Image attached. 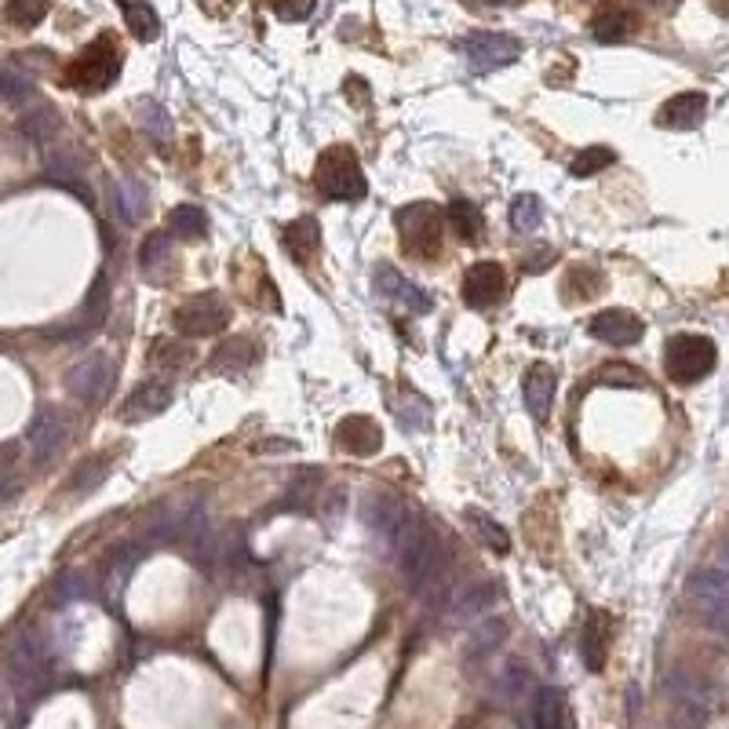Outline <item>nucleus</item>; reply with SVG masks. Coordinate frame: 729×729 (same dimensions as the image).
<instances>
[{
	"instance_id": "1a4fd4ad",
	"label": "nucleus",
	"mask_w": 729,
	"mask_h": 729,
	"mask_svg": "<svg viewBox=\"0 0 729 729\" xmlns=\"http://www.w3.org/2000/svg\"><path fill=\"white\" fill-rule=\"evenodd\" d=\"M412 515H416V510H412L405 499L395 496V493H368L365 504H362L365 529L376 532V537L387 540V543H395L401 537V529L409 526Z\"/></svg>"
},
{
	"instance_id": "c85d7f7f",
	"label": "nucleus",
	"mask_w": 729,
	"mask_h": 729,
	"mask_svg": "<svg viewBox=\"0 0 729 729\" xmlns=\"http://www.w3.org/2000/svg\"><path fill=\"white\" fill-rule=\"evenodd\" d=\"M139 562H143V543H117V551L110 554V569H106V595L121 598L128 576L136 573Z\"/></svg>"
},
{
	"instance_id": "2f4dec72",
	"label": "nucleus",
	"mask_w": 729,
	"mask_h": 729,
	"mask_svg": "<svg viewBox=\"0 0 729 729\" xmlns=\"http://www.w3.org/2000/svg\"><path fill=\"white\" fill-rule=\"evenodd\" d=\"M463 518L471 521L474 537L482 540L489 551H496V554H507V551H510V537H507V529L499 526V521H496L493 515H485V510L471 507V510H463Z\"/></svg>"
},
{
	"instance_id": "0eeeda50",
	"label": "nucleus",
	"mask_w": 729,
	"mask_h": 729,
	"mask_svg": "<svg viewBox=\"0 0 729 729\" xmlns=\"http://www.w3.org/2000/svg\"><path fill=\"white\" fill-rule=\"evenodd\" d=\"M114 379H117L114 357L110 354H89L67 373V387L81 405H103L114 390Z\"/></svg>"
},
{
	"instance_id": "7ed1b4c3",
	"label": "nucleus",
	"mask_w": 729,
	"mask_h": 729,
	"mask_svg": "<svg viewBox=\"0 0 729 729\" xmlns=\"http://www.w3.org/2000/svg\"><path fill=\"white\" fill-rule=\"evenodd\" d=\"M718 365V346L712 336H696V332H679L671 336L668 346H663V368L674 384H701L704 376H712Z\"/></svg>"
},
{
	"instance_id": "c9c22d12",
	"label": "nucleus",
	"mask_w": 729,
	"mask_h": 729,
	"mask_svg": "<svg viewBox=\"0 0 729 729\" xmlns=\"http://www.w3.org/2000/svg\"><path fill=\"white\" fill-rule=\"evenodd\" d=\"M168 231L183 237V242H198V237L209 234V220H204V212L193 209V204H179V209H172L168 215Z\"/></svg>"
},
{
	"instance_id": "f8f14e48",
	"label": "nucleus",
	"mask_w": 729,
	"mask_h": 729,
	"mask_svg": "<svg viewBox=\"0 0 729 729\" xmlns=\"http://www.w3.org/2000/svg\"><path fill=\"white\" fill-rule=\"evenodd\" d=\"M460 292H463V303L471 310H489L507 292V270L499 267L496 259H482V263L467 267Z\"/></svg>"
},
{
	"instance_id": "7c9ffc66",
	"label": "nucleus",
	"mask_w": 729,
	"mask_h": 729,
	"mask_svg": "<svg viewBox=\"0 0 729 729\" xmlns=\"http://www.w3.org/2000/svg\"><path fill=\"white\" fill-rule=\"evenodd\" d=\"M507 638V624L504 620H485V624H478V627H471V635H467V642H463V657L467 660H478V657H489L499 642Z\"/></svg>"
},
{
	"instance_id": "f3484780",
	"label": "nucleus",
	"mask_w": 729,
	"mask_h": 729,
	"mask_svg": "<svg viewBox=\"0 0 729 729\" xmlns=\"http://www.w3.org/2000/svg\"><path fill=\"white\" fill-rule=\"evenodd\" d=\"M336 445H340L343 452L357 456V460H368V456L379 452V445H384V427L365 416V412H354V416H346L340 427H336Z\"/></svg>"
},
{
	"instance_id": "ddd939ff",
	"label": "nucleus",
	"mask_w": 729,
	"mask_h": 729,
	"mask_svg": "<svg viewBox=\"0 0 729 729\" xmlns=\"http://www.w3.org/2000/svg\"><path fill=\"white\" fill-rule=\"evenodd\" d=\"M693 598L701 605V613L707 616V624L722 631L729 616V576L722 565H707V569L693 576Z\"/></svg>"
},
{
	"instance_id": "a18cd8bd",
	"label": "nucleus",
	"mask_w": 729,
	"mask_h": 729,
	"mask_svg": "<svg viewBox=\"0 0 729 729\" xmlns=\"http://www.w3.org/2000/svg\"><path fill=\"white\" fill-rule=\"evenodd\" d=\"M318 0H274V15L281 23H307Z\"/></svg>"
},
{
	"instance_id": "de8ad7c7",
	"label": "nucleus",
	"mask_w": 729,
	"mask_h": 729,
	"mask_svg": "<svg viewBox=\"0 0 729 729\" xmlns=\"http://www.w3.org/2000/svg\"><path fill=\"white\" fill-rule=\"evenodd\" d=\"M12 715V690H8V682H0V722Z\"/></svg>"
},
{
	"instance_id": "a878e982",
	"label": "nucleus",
	"mask_w": 729,
	"mask_h": 729,
	"mask_svg": "<svg viewBox=\"0 0 729 729\" xmlns=\"http://www.w3.org/2000/svg\"><path fill=\"white\" fill-rule=\"evenodd\" d=\"M256 357H259L256 343L245 340V336H234V340H226V343L215 346L209 368L215 376H237V373H245V368H252Z\"/></svg>"
},
{
	"instance_id": "473e14b6",
	"label": "nucleus",
	"mask_w": 729,
	"mask_h": 729,
	"mask_svg": "<svg viewBox=\"0 0 729 729\" xmlns=\"http://www.w3.org/2000/svg\"><path fill=\"white\" fill-rule=\"evenodd\" d=\"M168 256H172V242L165 231H154L146 234L143 248H139V267H143V278H154L161 281V270L168 267Z\"/></svg>"
},
{
	"instance_id": "6ab92c4d",
	"label": "nucleus",
	"mask_w": 729,
	"mask_h": 729,
	"mask_svg": "<svg viewBox=\"0 0 729 729\" xmlns=\"http://www.w3.org/2000/svg\"><path fill=\"white\" fill-rule=\"evenodd\" d=\"M496 602H499V584H493V580L471 584L452 595L449 620L452 624H474V620H482L485 613H493Z\"/></svg>"
},
{
	"instance_id": "9d476101",
	"label": "nucleus",
	"mask_w": 729,
	"mask_h": 729,
	"mask_svg": "<svg viewBox=\"0 0 729 729\" xmlns=\"http://www.w3.org/2000/svg\"><path fill=\"white\" fill-rule=\"evenodd\" d=\"M8 671H12L19 690H34V685H40V679H45L48 652L34 627L19 631V638L12 642V649H8Z\"/></svg>"
},
{
	"instance_id": "09e8293b",
	"label": "nucleus",
	"mask_w": 729,
	"mask_h": 729,
	"mask_svg": "<svg viewBox=\"0 0 729 729\" xmlns=\"http://www.w3.org/2000/svg\"><path fill=\"white\" fill-rule=\"evenodd\" d=\"M548 259H551V252H540V256H532V259H526V270H529V274H540V270L548 267Z\"/></svg>"
},
{
	"instance_id": "20e7f679",
	"label": "nucleus",
	"mask_w": 729,
	"mask_h": 729,
	"mask_svg": "<svg viewBox=\"0 0 729 729\" xmlns=\"http://www.w3.org/2000/svg\"><path fill=\"white\" fill-rule=\"evenodd\" d=\"M121 78V48L114 45L110 34H103L67 67V84L84 95H99Z\"/></svg>"
},
{
	"instance_id": "58836bf2",
	"label": "nucleus",
	"mask_w": 729,
	"mask_h": 729,
	"mask_svg": "<svg viewBox=\"0 0 729 729\" xmlns=\"http://www.w3.org/2000/svg\"><path fill=\"white\" fill-rule=\"evenodd\" d=\"M543 223V204L537 193H518L515 201H510V226H515L518 234H532L540 231Z\"/></svg>"
},
{
	"instance_id": "a19ab883",
	"label": "nucleus",
	"mask_w": 729,
	"mask_h": 729,
	"mask_svg": "<svg viewBox=\"0 0 729 729\" xmlns=\"http://www.w3.org/2000/svg\"><path fill=\"white\" fill-rule=\"evenodd\" d=\"M0 99L4 103H30L34 99V81L15 67H0Z\"/></svg>"
},
{
	"instance_id": "f03ea898",
	"label": "nucleus",
	"mask_w": 729,
	"mask_h": 729,
	"mask_svg": "<svg viewBox=\"0 0 729 729\" xmlns=\"http://www.w3.org/2000/svg\"><path fill=\"white\" fill-rule=\"evenodd\" d=\"M395 226L401 237V252L416 259H438L442 256V234H445V212L431 201H412L395 212Z\"/></svg>"
},
{
	"instance_id": "423d86ee",
	"label": "nucleus",
	"mask_w": 729,
	"mask_h": 729,
	"mask_svg": "<svg viewBox=\"0 0 729 729\" xmlns=\"http://www.w3.org/2000/svg\"><path fill=\"white\" fill-rule=\"evenodd\" d=\"M172 325H176L179 336H190V340L215 336L231 325V303H226L220 292H198V296H190L172 314Z\"/></svg>"
},
{
	"instance_id": "f704fd0d",
	"label": "nucleus",
	"mask_w": 729,
	"mask_h": 729,
	"mask_svg": "<svg viewBox=\"0 0 729 729\" xmlns=\"http://www.w3.org/2000/svg\"><path fill=\"white\" fill-rule=\"evenodd\" d=\"M136 117H139V125H143V132L154 139V143H161L165 146L168 139H172V117H168V110L161 103H154V99H139L136 103Z\"/></svg>"
},
{
	"instance_id": "72a5a7b5",
	"label": "nucleus",
	"mask_w": 729,
	"mask_h": 729,
	"mask_svg": "<svg viewBox=\"0 0 729 729\" xmlns=\"http://www.w3.org/2000/svg\"><path fill=\"white\" fill-rule=\"evenodd\" d=\"M19 132H23L30 143L45 146L59 132V114L51 110V106H37V110H30L23 121H19Z\"/></svg>"
},
{
	"instance_id": "79ce46f5",
	"label": "nucleus",
	"mask_w": 729,
	"mask_h": 729,
	"mask_svg": "<svg viewBox=\"0 0 729 729\" xmlns=\"http://www.w3.org/2000/svg\"><path fill=\"white\" fill-rule=\"evenodd\" d=\"M529 668L526 663H518V660H507L504 663V671H499V679H496V693L504 696V701H515V696H521L529 690Z\"/></svg>"
},
{
	"instance_id": "e433bc0d",
	"label": "nucleus",
	"mask_w": 729,
	"mask_h": 729,
	"mask_svg": "<svg viewBox=\"0 0 729 729\" xmlns=\"http://www.w3.org/2000/svg\"><path fill=\"white\" fill-rule=\"evenodd\" d=\"M117 198H121V212H125V223H139L150 204V193H146V183H139L136 176H125L117 179Z\"/></svg>"
},
{
	"instance_id": "4be33fe9",
	"label": "nucleus",
	"mask_w": 729,
	"mask_h": 729,
	"mask_svg": "<svg viewBox=\"0 0 729 729\" xmlns=\"http://www.w3.org/2000/svg\"><path fill=\"white\" fill-rule=\"evenodd\" d=\"M554 387H558V376L548 362H537L526 373V384H521V398H526V409L532 412V420H548Z\"/></svg>"
},
{
	"instance_id": "b1692460",
	"label": "nucleus",
	"mask_w": 729,
	"mask_h": 729,
	"mask_svg": "<svg viewBox=\"0 0 729 729\" xmlns=\"http://www.w3.org/2000/svg\"><path fill=\"white\" fill-rule=\"evenodd\" d=\"M285 252L296 259L299 267L314 263V256L321 252V226L314 215H303V220L285 226Z\"/></svg>"
},
{
	"instance_id": "9b49d317",
	"label": "nucleus",
	"mask_w": 729,
	"mask_h": 729,
	"mask_svg": "<svg viewBox=\"0 0 729 729\" xmlns=\"http://www.w3.org/2000/svg\"><path fill=\"white\" fill-rule=\"evenodd\" d=\"M30 460H34L37 467H48L56 456L67 449L70 442V423L62 412L56 409H40L34 423H30Z\"/></svg>"
},
{
	"instance_id": "4c0bfd02",
	"label": "nucleus",
	"mask_w": 729,
	"mask_h": 729,
	"mask_svg": "<svg viewBox=\"0 0 729 729\" xmlns=\"http://www.w3.org/2000/svg\"><path fill=\"white\" fill-rule=\"evenodd\" d=\"M616 161V154L609 146H584L580 154L569 161V176L573 179H591L598 172H605Z\"/></svg>"
},
{
	"instance_id": "393cba45",
	"label": "nucleus",
	"mask_w": 729,
	"mask_h": 729,
	"mask_svg": "<svg viewBox=\"0 0 729 729\" xmlns=\"http://www.w3.org/2000/svg\"><path fill=\"white\" fill-rule=\"evenodd\" d=\"M45 176L56 183V187L70 190L73 198H81L84 204H92V190L89 183H84L78 161H73L70 154H62V150H51V154L45 157Z\"/></svg>"
},
{
	"instance_id": "2eb2a0df",
	"label": "nucleus",
	"mask_w": 729,
	"mask_h": 729,
	"mask_svg": "<svg viewBox=\"0 0 729 729\" xmlns=\"http://www.w3.org/2000/svg\"><path fill=\"white\" fill-rule=\"evenodd\" d=\"M587 329H591L598 343H609V346H635V343H642V336H646L642 318H635L631 310H620V307L598 310Z\"/></svg>"
},
{
	"instance_id": "49530a36",
	"label": "nucleus",
	"mask_w": 729,
	"mask_h": 729,
	"mask_svg": "<svg viewBox=\"0 0 729 729\" xmlns=\"http://www.w3.org/2000/svg\"><path fill=\"white\" fill-rule=\"evenodd\" d=\"M598 379H613V384H624V387H646V376H638L635 368H624V365H613V368H602Z\"/></svg>"
},
{
	"instance_id": "c756f323",
	"label": "nucleus",
	"mask_w": 729,
	"mask_h": 729,
	"mask_svg": "<svg viewBox=\"0 0 729 729\" xmlns=\"http://www.w3.org/2000/svg\"><path fill=\"white\" fill-rule=\"evenodd\" d=\"M117 8H121L125 15V26L132 30L136 40H143V45H150V40L161 37V19L154 8L146 4V0H117Z\"/></svg>"
},
{
	"instance_id": "f257e3e1",
	"label": "nucleus",
	"mask_w": 729,
	"mask_h": 729,
	"mask_svg": "<svg viewBox=\"0 0 729 729\" xmlns=\"http://www.w3.org/2000/svg\"><path fill=\"white\" fill-rule=\"evenodd\" d=\"M314 187H318L325 201H362L368 193V179L354 146L336 143L325 150L318 165H314Z\"/></svg>"
},
{
	"instance_id": "4468645a",
	"label": "nucleus",
	"mask_w": 729,
	"mask_h": 729,
	"mask_svg": "<svg viewBox=\"0 0 729 729\" xmlns=\"http://www.w3.org/2000/svg\"><path fill=\"white\" fill-rule=\"evenodd\" d=\"M373 289H376V299L390 303V307L405 310V314H427L431 310V296L423 292L420 285H412L409 278H401L390 263H379L376 267V278H373Z\"/></svg>"
},
{
	"instance_id": "5701e85b",
	"label": "nucleus",
	"mask_w": 729,
	"mask_h": 729,
	"mask_svg": "<svg viewBox=\"0 0 729 729\" xmlns=\"http://www.w3.org/2000/svg\"><path fill=\"white\" fill-rule=\"evenodd\" d=\"M565 718H569L565 693L558 685H540L537 696H532V707H529L532 729H565Z\"/></svg>"
},
{
	"instance_id": "39448f33",
	"label": "nucleus",
	"mask_w": 729,
	"mask_h": 729,
	"mask_svg": "<svg viewBox=\"0 0 729 729\" xmlns=\"http://www.w3.org/2000/svg\"><path fill=\"white\" fill-rule=\"evenodd\" d=\"M395 551H398V565H401L405 584L423 587L427 576L434 573V565H438V532H434L420 515H412V521L395 540Z\"/></svg>"
},
{
	"instance_id": "bb28decb",
	"label": "nucleus",
	"mask_w": 729,
	"mask_h": 729,
	"mask_svg": "<svg viewBox=\"0 0 729 729\" xmlns=\"http://www.w3.org/2000/svg\"><path fill=\"white\" fill-rule=\"evenodd\" d=\"M442 212H445V220H449L452 234L460 237L463 245H478V242H482V234H485V215L478 212L471 201L456 198V201H449V209H442Z\"/></svg>"
},
{
	"instance_id": "37998d69",
	"label": "nucleus",
	"mask_w": 729,
	"mask_h": 729,
	"mask_svg": "<svg viewBox=\"0 0 729 729\" xmlns=\"http://www.w3.org/2000/svg\"><path fill=\"white\" fill-rule=\"evenodd\" d=\"M84 595H89V576H84L81 569L59 573L56 587H51V602H56V605H70V602H78V598H84Z\"/></svg>"
},
{
	"instance_id": "8fccbe9b",
	"label": "nucleus",
	"mask_w": 729,
	"mask_h": 729,
	"mask_svg": "<svg viewBox=\"0 0 729 729\" xmlns=\"http://www.w3.org/2000/svg\"><path fill=\"white\" fill-rule=\"evenodd\" d=\"M463 4H471V8H496L499 0H463Z\"/></svg>"
},
{
	"instance_id": "c03bdc74",
	"label": "nucleus",
	"mask_w": 729,
	"mask_h": 729,
	"mask_svg": "<svg viewBox=\"0 0 729 729\" xmlns=\"http://www.w3.org/2000/svg\"><path fill=\"white\" fill-rule=\"evenodd\" d=\"M106 471H110V460L106 456H92V460H84L78 471H73V493H92V489H99L106 482Z\"/></svg>"
},
{
	"instance_id": "6e6552de",
	"label": "nucleus",
	"mask_w": 729,
	"mask_h": 729,
	"mask_svg": "<svg viewBox=\"0 0 729 729\" xmlns=\"http://www.w3.org/2000/svg\"><path fill=\"white\" fill-rule=\"evenodd\" d=\"M460 51L474 73H493V70L510 67V62L521 56V45L507 34H485L482 30V34H467L460 40Z\"/></svg>"
},
{
	"instance_id": "a211bd4d",
	"label": "nucleus",
	"mask_w": 729,
	"mask_h": 729,
	"mask_svg": "<svg viewBox=\"0 0 729 729\" xmlns=\"http://www.w3.org/2000/svg\"><path fill=\"white\" fill-rule=\"evenodd\" d=\"M704 114H707L704 92H679L657 110V128H668V132H693V128H701Z\"/></svg>"
},
{
	"instance_id": "412c9836",
	"label": "nucleus",
	"mask_w": 729,
	"mask_h": 729,
	"mask_svg": "<svg viewBox=\"0 0 729 729\" xmlns=\"http://www.w3.org/2000/svg\"><path fill=\"white\" fill-rule=\"evenodd\" d=\"M106 314H110V281H106V274H99V278L92 281L89 299H84L81 321L70 325V332H62V340H78V336L99 332L103 325H106Z\"/></svg>"
},
{
	"instance_id": "cd10ccee",
	"label": "nucleus",
	"mask_w": 729,
	"mask_h": 729,
	"mask_svg": "<svg viewBox=\"0 0 729 729\" xmlns=\"http://www.w3.org/2000/svg\"><path fill=\"white\" fill-rule=\"evenodd\" d=\"M631 30H635V15L627 12V8H602L595 19H591V34L598 45H620V40L631 37Z\"/></svg>"
},
{
	"instance_id": "dca6fc26",
	"label": "nucleus",
	"mask_w": 729,
	"mask_h": 729,
	"mask_svg": "<svg viewBox=\"0 0 729 729\" xmlns=\"http://www.w3.org/2000/svg\"><path fill=\"white\" fill-rule=\"evenodd\" d=\"M172 398H176V387L168 384V379H146V384H139L132 395L125 398L121 405V420L125 423H143V420H154L161 416Z\"/></svg>"
},
{
	"instance_id": "aec40b11",
	"label": "nucleus",
	"mask_w": 729,
	"mask_h": 729,
	"mask_svg": "<svg viewBox=\"0 0 729 729\" xmlns=\"http://www.w3.org/2000/svg\"><path fill=\"white\" fill-rule=\"evenodd\" d=\"M609 642H613V620H609V613H602V609H591L580 627V657L591 671L605 668Z\"/></svg>"
},
{
	"instance_id": "ea45409f",
	"label": "nucleus",
	"mask_w": 729,
	"mask_h": 729,
	"mask_svg": "<svg viewBox=\"0 0 729 729\" xmlns=\"http://www.w3.org/2000/svg\"><path fill=\"white\" fill-rule=\"evenodd\" d=\"M48 8H51V0H8V4H4V15L12 19L15 26L34 30V26L45 23Z\"/></svg>"
}]
</instances>
